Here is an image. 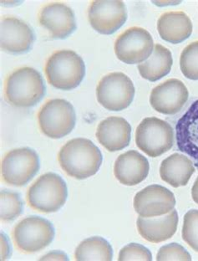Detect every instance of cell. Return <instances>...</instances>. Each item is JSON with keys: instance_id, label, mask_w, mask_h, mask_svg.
Returning <instances> with one entry per match:
<instances>
[{"instance_id": "cell-1", "label": "cell", "mask_w": 198, "mask_h": 261, "mask_svg": "<svg viewBox=\"0 0 198 261\" xmlns=\"http://www.w3.org/2000/svg\"><path fill=\"white\" fill-rule=\"evenodd\" d=\"M102 154L87 138H75L66 142L58 154V161L66 174L75 179H87L96 174L102 164Z\"/></svg>"}, {"instance_id": "cell-2", "label": "cell", "mask_w": 198, "mask_h": 261, "mask_svg": "<svg viewBox=\"0 0 198 261\" xmlns=\"http://www.w3.org/2000/svg\"><path fill=\"white\" fill-rule=\"evenodd\" d=\"M45 95L42 75L34 68H19L5 82V100L15 108L35 107Z\"/></svg>"}, {"instance_id": "cell-3", "label": "cell", "mask_w": 198, "mask_h": 261, "mask_svg": "<svg viewBox=\"0 0 198 261\" xmlns=\"http://www.w3.org/2000/svg\"><path fill=\"white\" fill-rule=\"evenodd\" d=\"M44 72L52 87L70 91L78 87L84 79L86 65L77 53L70 49H61L48 58Z\"/></svg>"}, {"instance_id": "cell-4", "label": "cell", "mask_w": 198, "mask_h": 261, "mask_svg": "<svg viewBox=\"0 0 198 261\" xmlns=\"http://www.w3.org/2000/svg\"><path fill=\"white\" fill-rule=\"evenodd\" d=\"M67 197V186L63 178L56 173H47L29 188L26 201L32 210L49 214L61 210Z\"/></svg>"}, {"instance_id": "cell-5", "label": "cell", "mask_w": 198, "mask_h": 261, "mask_svg": "<svg viewBox=\"0 0 198 261\" xmlns=\"http://www.w3.org/2000/svg\"><path fill=\"white\" fill-rule=\"evenodd\" d=\"M54 238V228L51 223L38 216L22 219L12 231L15 248L24 254L41 251L49 246Z\"/></svg>"}, {"instance_id": "cell-6", "label": "cell", "mask_w": 198, "mask_h": 261, "mask_svg": "<svg viewBox=\"0 0 198 261\" xmlns=\"http://www.w3.org/2000/svg\"><path fill=\"white\" fill-rule=\"evenodd\" d=\"M75 108L64 99L47 100L38 113L40 130L52 139H60L70 134L75 127Z\"/></svg>"}, {"instance_id": "cell-7", "label": "cell", "mask_w": 198, "mask_h": 261, "mask_svg": "<svg viewBox=\"0 0 198 261\" xmlns=\"http://www.w3.org/2000/svg\"><path fill=\"white\" fill-rule=\"evenodd\" d=\"M174 130L170 124L157 117H147L135 130L138 148L151 158H157L172 149Z\"/></svg>"}, {"instance_id": "cell-8", "label": "cell", "mask_w": 198, "mask_h": 261, "mask_svg": "<svg viewBox=\"0 0 198 261\" xmlns=\"http://www.w3.org/2000/svg\"><path fill=\"white\" fill-rule=\"evenodd\" d=\"M40 169L37 152L29 147L11 150L5 154L1 162L3 182L11 186L27 185Z\"/></svg>"}, {"instance_id": "cell-9", "label": "cell", "mask_w": 198, "mask_h": 261, "mask_svg": "<svg viewBox=\"0 0 198 261\" xmlns=\"http://www.w3.org/2000/svg\"><path fill=\"white\" fill-rule=\"evenodd\" d=\"M135 91L128 75L122 72H112L100 79L96 87V97L103 108L111 112H120L131 105Z\"/></svg>"}, {"instance_id": "cell-10", "label": "cell", "mask_w": 198, "mask_h": 261, "mask_svg": "<svg viewBox=\"0 0 198 261\" xmlns=\"http://www.w3.org/2000/svg\"><path fill=\"white\" fill-rule=\"evenodd\" d=\"M154 49L152 35L147 30L134 26L117 38L114 50L117 58L128 65L140 64L149 58Z\"/></svg>"}, {"instance_id": "cell-11", "label": "cell", "mask_w": 198, "mask_h": 261, "mask_svg": "<svg viewBox=\"0 0 198 261\" xmlns=\"http://www.w3.org/2000/svg\"><path fill=\"white\" fill-rule=\"evenodd\" d=\"M87 14L91 27L101 35L114 34L127 19L126 5L120 0L92 1Z\"/></svg>"}, {"instance_id": "cell-12", "label": "cell", "mask_w": 198, "mask_h": 261, "mask_svg": "<svg viewBox=\"0 0 198 261\" xmlns=\"http://www.w3.org/2000/svg\"><path fill=\"white\" fill-rule=\"evenodd\" d=\"M175 195L165 187L158 185L147 186L135 194L133 206L138 215L145 218L166 215L174 210Z\"/></svg>"}, {"instance_id": "cell-13", "label": "cell", "mask_w": 198, "mask_h": 261, "mask_svg": "<svg viewBox=\"0 0 198 261\" xmlns=\"http://www.w3.org/2000/svg\"><path fill=\"white\" fill-rule=\"evenodd\" d=\"M33 29L21 19L3 16L0 22V46L3 51L10 54L28 52L35 43Z\"/></svg>"}, {"instance_id": "cell-14", "label": "cell", "mask_w": 198, "mask_h": 261, "mask_svg": "<svg viewBox=\"0 0 198 261\" xmlns=\"http://www.w3.org/2000/svg\"><path fill=\"white\" fill-rule=\"evenodd\" d=\"M39 22L53 39L64 40L76 30L74 11L64 3L44 5L39 13Z\"/></svg>"}, {"instance_id": "cell-15", "label": "cell", "mask_w": 198, "mask_h": 261, "mask_svg": "<svg viewBox=\"0 0 198 261\" xmlns=\"http://www.w3.org/2000/svg\"><path fill=\"white\" fill-rule=\"evenodd\" d=\"M188 97V90L182 81L168 79L152 90L150 103L159 113L175 115L183 108Z\"/></svg>"}, {"instance_id": "cell-16", "label": "cell", "mask_w": 198, "mask_h": 261, "mask_svg": "<svg viewBox=\"0 0 198 261\" xmlns=\"http://www.w3.org/2000/svg\"><path fill=\"white\" fill-rule=\"evenodd\" d=\"M176 138L178 149L191 158L198 168V100L177 121Z\"/></svg>"}, {"instance_id": "cell-17", "label": "cell", "mask_w": 198, "mask_h": 261, "mask_svg": "<svg viewBox=\"0 0 198 261\" xmlns=\"http://www.w3.org/2000/svg\"><path fill=\"white\" fill-rule=\"evenodd\" d=\"M96 136L100 144L107 151L118 152L130 144L131 126L123 117H107L100 121Z\"/></svg>"}, {"instance_id": "cell-18", "label": "cell", "mask_w": 198, "mask_h": 261, "mask_svg": "<svg viewBox=\"0 0 198 261\" xmlns=\"http://www.w3.org/2000/svg\"><path fill=\"white\" fill-rule=\"evenodd\" d=\"M147 158L135 150L121 154L114 164V175L121 185L135 186L143 182L149 173Z\"/></svg>"}, {"instance_id": "cell-19", "label": "cell", "mask_w": 198, "mask_h": 261, "mask_svg": "<svg viewBox=\"0 0 198 261\" xmlns=\"http://www.w3.org/2000/svg\"><path fill=\"white\" fill-rule=\"evenodd\" d=\"M178 214L173 210L166 215L156 217L138 218L136 221L138 233L150 243L158 244L169 240L175 234L178 224Z\"/></svg>"}, {"instance_id": "cell-20", "label": "cell", "mask_w": 198, "mask_h": 261, "mask_svg": "<svg viewBox=\"0 0 198 261\" xmlns=\"http://www.w3.org/2000/svg\"><path fill=\"white\" fill-rule=\"evenodd\" d=\"M157 30L162 40L172 44H180L191 36L192 23L184 12H165L159 18Z\"/></svg>"}, {"instance_id": "cell-21", "label": "cell", "mask_w": 198, "mask_h": 261, "mask_svg": "<svg viewBox=\"0 0 198 261\" xmlns=\"http://www.w3.org/2000/svg\"><path fill=\"white\" fill-rule=\"evenodd\" d=\"M196 171L193 162L183 154L173 153L161 162L160 176L173 188L186 186Z\"/></svg>"}, {"instance_id": "cell-22", "label": "cell", "mask_w": 198, "mask_h": 261, "mask_svg": "<svg viewBox=\"0 0 198 261\" xmlns=\"http://www.w3.org/2000/svg\"><path fill=\"white\" fill-rule=\"evenodd\" d=\"M173 64V55L170 49L161 44H156L149 58L139 64L137 68L143 78L155 82L170 73Z\"/></svg>"}, {"instance_id": "cell-23", "label": "cell", "mask_w": 198, "mask_h": 261, "mask_svg": "<svg viewBox=\"0 0 198 261\" xmlns=\"http://www.w3.org/2000/svg\"><path fill=\"white\" fill-rule=\"evenodd\" d=\"M75 259L78 261L113 259V250L107 240L102 237L94 236L83 240L75 251Z\"/></svg>"}, {"instance_id": "cell-24", "label": "cell", "mask_w": 198, "mask_h": 261, "mask_svg": "<svg viewBox=\"0 0 198 261\" xmlns=\"http://www.w3.org/2000/svg\"><path fill=\"white\" fill-rule=\"evenodd\" d=\"M0 207L1 221L8 223L16 219L23 211V203L20 195L15 192L1 190Z\"/></svg>"}, {"instance_id": "cell-25", "label": "cell", "mask_w": 198, "mask_h": 261, "mask_svg": "<svg viewBox=\"0 0 198 261\" xmlns=\"http://www.w3.org/2000/svg\"><path fill=\"white\" fill-rule=\"evenodd\" d=\"M180 68L187 79L198 81V40L189 44L182 50Z\"/></svg>"}, {"instance_id": "cell-26", "label": "cell", "mask_w": 198, "mask_h": 261, "mask_svg": "<svg viewBox=\"0 0 198 261\" xmlns=\"http://www.w3.org/2000/svg\"><path fill=\"white\" fill-rule=\"evenodd\" d=\"M182 239L189 247L198 252V210H189L183 219Z\"/></svg>"}, {"instance_id": "cell-27", "label": "cell", "mask_w": 198, "mask_h": 261, "mask_svg": "<svg viewBox=\"0 0 198 261\" xmlns=\"http://www.w3.org/2000/svg\"><path fill=\"white\" fill-rule=\"evenodd\" d=\"M156 260L191 261V256L183 246L177 243H172L161 247L156 254Z\"/></svg>"}, {"instance_id": "cell-28", "label": "cell", "mask_w": 198, "mask_h": 261, "mask_svg": "<svg viewBox=\"0 0 198 261\" xmlns=\"http://www.w3.org/2000/svg\"><path fill=\"white\" fill-rule=\"evenodd\" d=\"M119 261L127 260H152V254L147 248L136 243H131L126 245L120 251Z\"/></svg>"}, {"instance_id": "cell-29", "label": "cell", "mask_w": 198, "mask_h": 261, "mask_svg": "<svg viewBox=\"0 0 198 261\" xmlns=\"http://www.w3.org/2000/svg\"><path fill=\"white\" fill-rule=\"evenodd\" d=\"M68 256L64 252L54 251L49 252L40 259V260H68Z\"/></svg>"}, {"instance_id": "cell-30", "label": "cell", "mask_w": 198, "mask_h": 261, "mask_svg": "<svg viewBox=\"0 0 198 261\" xmlns=\"http://www.w3.org/2000/svg\"><path fill=\"white\" fill-rule=\"evenodd\" d=\"M191 197L194 202L198 204V177L191 189Z\"/></svg>"}]
</instances>
